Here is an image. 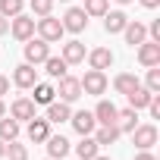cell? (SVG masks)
Returning <instances> with one entry per match:
<instances>
[{"label": "cell", "instance_id": "obj_1", "mask_svg": "<svg viewBox=\"0 0 160 160\" xmlns=\"http://www.w3.org/2000/svg\"><path fill=\"white\" fill-rule=\"evenodd\" d=\"M47 57H50V44H47L44 38H28V41H25V63L38 66V63H44Z\"/></svg>", "mask_w": 160, "mask_h": 160}, {"label": "cell", "instance_id": "obj_2", "mask_svg": "<svg viewBox=\"0 0 160 160\" xmlns=\"http://www.w3.org/2000/svg\"><path fill=\"white\" fill-rule=\"evenodd\" d=\"M82 82V94H104L107 91V75L101 69H88L85 78H78Z\"/></svg>", "mask_w": 160, "mask_h": 160}, {"label": "cell", "instance_id": "obj_3", "mask_svg": "<svg viewBox=\"0 0 160 160\" xmlns=\"http://www.w3.org/2000/svg\"><path fill=\"white\" fill-rule=\"evenodd\" d=\"M63 32H66V28H63L60 19H53V16H41V19H38V35H41L47 44H50V41H60Z\"/></svg>", "mask_w": 160, "mask_h": 160}, {"label": "cell", "instance_id": "obj_4", "mask_svg": "<svg viewBox=\"0 0 160 160\" xmlns=\"http://www.w3.org/2000/svg\"><path fill=\"white\" fill-rule=\"evenodd\" d=\"M132 141H135V148L138 151H151L154 144H157V126H135L132 129Z\"/></svg>", "mask_w": 160, "mask_h": 160}, {"label": "cell", "instance_id": "obj_5", "mask_svg": "<svg viewBox=\"0 0 160 160\" xmlns=\"http://www.w3.org/2000/svg\"><path fill=\"white\" fill-rule=\"evenodd\" d=\"M57 94H60V101H66V104H72V101H78L82 98V82L78 78H72L69 72L60 78V88H57Z\"/></svg>", "mask_w": 160, "mask_h": 160}, {"label": "cell", "instance_id": "obj_6", "mask_svg": "<svg viewBox=\"0 0 160 160\" xmlns=\"http://www.w3.org/2000/svg\"><path fill=\"white\" fill-rule=\"evenodd\" d=\"M63 28L66 32H85L88 28V13L82 10V7H72V10H66V16H63Z\"/></svg>", "mask_w": 160, "mask_h": 160}, {"label": "cell", "instance_id": "obj_7", "mask_svg": "<svg viewBox=\"0 0 160 160\" xmlns=\"http://www.w3.org/2000/svg\"><path fill=\"white\" fill-rule=\"evenodd\" d=\"M69 122H72V129H75L78 135H91V132L98 129V119H94L91 110H78V113H72Z\"/></svg>", "mask_w": 160, "mask_h": 160}, {"label": "cell", "instance_id": "obj_8", "mask_svg": "<svg viewBox=\"0 0 160 160\" xmlns=\"http://www.w3.org/2000/svg\"><path fill=\"white\" fill-rule=\"evenodd\" d=\"M126 22H129V16H126L122 10H107V13H104V32H107V35H122Z\"/></svg>", "mask_w": 160, "mask_h": 160}, {"label": "cell", "instance_id": "obj_9", "mask_svg": "<svg viewBox=\"0 0 160 160\" xmlns=\"http://www.w3.org/2000/svg\"><path fill=\"white\" fill-rule=\"evenodd\" d=\"M13 38L16 41H28V38H35V19L32 16H13Z\"/></svg>", "mask_w": 160, "mask_h": 160}, {"label": "cell", "instance_id": "obj_10", "mask_svg": "<svg viewBox=\"0 0 160 160\" xmlns=\"http://www.w3.org/2000/svg\"><path fill=\"white\" fill-rule=\"evenodd\" d=\"M138 63L141 66H160V44L157 41H141L138 44Z\"/></svg>", "mask_w": 160, "mask_h": 160}, {"label": "cell", "instance_id": "obj_11", "mask_svg": "<svg viewBox=\"0 0 160 160\" xmlns=\"http://www.w3.org/2000/svg\"><path fill=\"white\" fill-rule=\"evenodd\" d=\"M91 113H94V119H98L101 126H116V113H119V107H116L113 101H98V107H94Z\"/></svg>", "mask_w": 160, "mask_h": 160}, {"label": "cell", "instance_id": "obj_12", "mask_svg": "<svg viewBox=\"0 0 160 160\" xmlns=\"http://www.w3.org/2000/svg\"><path fill=\"white\" fill-rule=\"evenodd\" d=\"M122 35H126V44H129V47H138L141 41H148V28H144L138 19H135V22H126Z\"/></svg>", "mask_w": 160, "mask_h": 160}, {"label": "cell", "instance_id": "obj_13", "mask_svg": "<svg viewBox=\"0 0 160 160\" xmlns=\"http://www.w3.org/2000/svg\"><path fill=\"white\" fill-rule=\"evenodd\" d=\"M88 63H91V69H110L113 66V50L110 47H94L91 53H88Z\"/></svg>", "mask_w": 160, "mask_h": 160}, {"label": "cell", "instance_id": "obj_14", "mask_svg": "<svg viewBox=\"0 0 160 160\" xmlns=\"http://www.w3.org/2000/svg\"><path fill=\"white\" fill-rule=\"evenodd\" d=\"M10 116L19 122V119H32L35 116V101L32 98H16L13 107H10Z\"/></svg>", "mask_w": 160, "mask_h": 160}, {"label": "cell", "instance_id": "obj_15", "mask_svg": "<svg viewBox=\"0 0 160 160\" xmlns=\"http://www.w3.org/2000/svg\"><path fill=\"white\" fill-rule=\"evenodd\" d=\"M13 82H16L19 88H32V85L38 82V72H35V66H32V63H22V66H16V72H13Z\"/></svg>", "mask_w": 160, "mask_h": 160}, {"label": "cell", "instance_id": "obj_16", "mask_svg": "<svg viewBox=\"0 0 160 160\" xmlns=\"http://www.w3.org/2000/svg\"><path fill=\"white\" fill-rule=\"evenodd\" d=\"M69 116H72V110H69L66 101H60V104L50 101V104H47V116H44L47 122H69Z\"/></svg>", "mask_w": 160, "mask_h": 160}, {"label": "cell", "instance_id": "obj_17", "mask_svg": "<svg viewBox=\"0 0 160 160\" xmlns=\"http://www.w3.org/2000/svg\"><path fill=\"white\" fill-rule=\"evenodd\" d=\"M47 135H50V122L32 116V119H28V138H32L35 144H41V141H47Z\"/></svg>", "mask_w": 160, "mask_h": 160}, {"label": "cell", "instance_id": "obj_18", "mask_svg": "<svg viewBox=\"0 0 160 160\" xmlns=\"http://www.w3.org/2000/svg\"><path fill=\"white\" fill-rule=\"evenodd\" d=\"M126 98H129V107H132V110H144V107L151 104V98H154V94H151L144 85H138V88H132Z\"/></svg>", "mask_w": 160, "mask_h": 160}, {"label": "cell", "instance_id": "obj_19", "mask_svg": "<svg viewBox=\"0 0 160 160\" xmlns=\"http://www.w3.org/2000/svg\"><path fill=\"white\" fill-rule=\"evenodd\" d=\"M47 154H50V160L66 157V154H69V141H66L63 135H47Z\"/></svg>", "mask_w": 160, "mask_h": 160}, {"label": "cell", "instance_id": "obj_20", "mask_svg": "<svg viewBox=\"0 0 160 160\" xmlns=\"http://www.w3.org/2000/svg\"><path fill=\"white\" fill-rule=\"evenodd\" d=\"M135 126H138V110L126 107V110L116 113V129H119V132H132Z\"/></svg>", "mask_w": 160, "mask_h": 160}, {"label": "cell", "instance_id": "obj_21", "mask_svg": "<svg viewBox=\"0 0 160 160\" xmlns=\"http://www.w3.org/2000/svg\"><path fill=\"white\" fill-rule=\"evenodd\" d=\"M63 60L66 63H82L85 60V44L82 41H66L63 44Z\"/></svg>", "mask_w": 160, "mask_h": 160}, {"label": "cell", "instance_id": "obj_22", "mask_svg": "<svg viewBox=\"0 0 160 160\" xmlns=\"http://www.w3.org/2000/svg\"><path fill=\"white\" fill-rule=\"evenodd\" d=\"M98 141L91 138V135H82V141L75 144V154H78V160H91V157H98Z\"/></svg>", "mask_w": 160, "mask_h": 160}, {"label": "cell", "instance_id": "obj_23", "mask_svg": "<svg viewBox=\"0 0 160 160\" xmlns=\"http://www.w3.org/2000/svg\"><path fill=\"white\" fill-rule=\"evenodd\" d=\"M141 82H138V75H132V72H122V75H116L113 78V88L119 91V94H129L132 88H138Z\"/></svg>", "mask_w": 160, "mask_h": 160}, {"label": "cell", "instance_id": "obj_24", "mask_svg": "<svg viewBox=\"0 0 160 160\" xmlns=\"http://www.w3.org/2000/svg\"><path fill=\"white\" fill-rule=\"evenodd\" d=\"M19 138V122L13 116H0V141H13Z\"/></svg>", "mask_w": 160, "mask_h": 160}, {"label": "cell", "instance_id": "obj_25", "mask_svg": "<svg viewBox=\"0 0 160 160\" xmlns=\"http://www.w3.org/2000/svg\"><path fill=\"white\" fill-rule=\"evenodd\" d=\"M66 66H69V63H66L63 57H47V60H44V69H47L50 78H63V75H66Z\"/></svg>", "mask_w": 160, "mask_h": 160}, {"label": "cell", "instance_id": "obj_26", "mask_svg": "<svg viewBox=\"0 0 160 160\" xmlns=\"http://www.w3.org/2000/svg\"><path fill=\"white\" fill-rule=\"evenodd\" d=\"M119 135H122V132H119L116 126H101V129H94V141H98V144H113Z\"/></svg>", "mask_w": 160, "mask_h": 160}, {"label": "cell", "instance_id": "obj_27", "mask_svg": "<svg viewBox=\"0 0 160 160\" xmlns=\"http://www.w3.org/2000/svg\"><path fill=\"white\" fill-rule=\"evenodd\" d=\"M32 88H35V104H50L53 94H57V91H53L50 85H44V82H35Z\"/></svg>", "mask_w": 160, "mask_h": 160}, {"label": "cell", "instance_id": "obj_28", "mask_svg": "<svg viewBox=\"0 0 160 160\" xmlns=\"http://www.w3.org/2000/svg\"><path fill=\"white\" fill-rule=\"evenodd\" d=\"M144 88L151 94H160V66H148V78H144Z\"/></svg>", "mask_w": 160, "mask_h": 160}, {"label": "cell", "instance_id": "obj_29", "mask_svg": "<svg viewBox=\"0 0 160 160\" xmlns=\"http://www.w3.org/2000/svg\"><path fill=\"white\" fill-rule=\"evenodd\" d=\"M88 16H104L107 10H110V3L107 0H85V7H82Z\"/></svg>", "mask_w": 160, "mask_h": 160}, {"label": "cell", "instance_id": "obj_30", "mask_svg": "<svg viewBox=\"0 0 160 160\" xmlns=\"http://www.w3.org/2000/svg\"><path fill=\"white\" fill-rule=\"evenodd\" d=\"M22 0H0V16H19Z\"/></svg>", "mask_w": 160, "mask_h": 160}, {"label": "cell", "instance_id": "obj_31", "mask_svg": "<svg viewBox=\"0 0 160 160\" xmlns=\"http://www.w3.org/2000/svg\"><path fill=\"white\" fill-rule=\"evenodd\" d=\"M7 154H10V160H28V151H25V144H19L16 138L7 144Z\"/></svg>", "mask_w": 160, "mask_h": 160}, {"label": "cell", "instance_id": "obj_32", "mask_svg": "<svg viewBox=\"0 0 160 160\" xmlns=\"http://www.w3.org/2000/svg\"><path fill=\"white\" fill-rule=\"evenodd\" d=\"M53 10V0H32V13L35 16H50Z\"/></svg>", "mask_w": 160, "mask_h": 160}, {"label": "cell", "instance_id": "obj_33", "mask_svg": "<svg viewBox=\"0 0 160 160\" xmlns=\"http://www.w3.org/2000/svg\"><path fill=\"white\" fill-rule=\"evenodd\" d=\"M148 35H151V41H157V44H160V19H154V22H151Z\"/></svg>", "mask_w": 160, "mask_h": 160}, {"label": "cell", "instance_id": "obj_34", "mask_svg": "<svg viewBox=\"0 0 160 160\" xmlns=\"http://www.w3.org/2000/svg\"><path fill=\"white\" fill-rule=\"evenodd\" d=\"M148 110H151V116H154V119H160V98H157V94L151 98V104H148Z\"/></svg>", "mask_w": 160, "mask_h": 160}, {"label": "cell", "instance_id": "obj_35", "mask_svg": "<svg viewBox=\"0 0 160 160\" xmlns=\"http://www.w3.org/2000/svg\"><path fill=\"white\" fill-rule=\"evenodd\" d=\"M7 91H10V78H7V75H0V98H3Z\"/></svg>", "mask_w": 160, "mask_h": 160}, {"label": "cell", "instance_id": "obj_36", "mask_svg": "<svg viewBox=\"0 0 160 160\" xmlns=\"http://www.w3.org/2000/svg\"><path fill=\"white\" fill-rule=\"evenodd\" d=\"M135 160H157V157H154L151 151H138V154H135Z\"/></svg>", "mask_w": 160, "mask_h": 160}, {"label": "cell", "instance_id": "obj_37", "mask_svg": "<svg viewBox=\"0 0 160 160\" xmlns=\"http://www.w3.org/2000/svg\"><path fill=\"white\" fill-rule=\"evenodd\" d=\"M141 7H144V10H157V7H160V0H141Z\"/></svg>", "mask_w": 160, "mask_h": 160}, {"label": "cell", "instance_id": "obj_38", "mask_svg": "<svg viewBox=\"0 0 160 160\" xmlns=\"http://www.w3.org/2000/svg\"><path fill=\"white\" fill-rule=\"evenodd\" d=\"M10 32V22H7V16H0V35H7Z\"/></svg>", "mask_w": 160, "mask_h": 160}, {"label": "cell", "instance_id": "obj_39", "mask_svg": "<svg viewBox=\"0 0 160 160\" xmlns=\"http://www.w3.org/2000/svg\"><path fill=\"white\" fill-rule=\"evenodd\" d=\"M7 154V141H0V157H3Z\"/></svg>", "mask_w": 160, "mask_h": 160}, {"label": "cell", "instance_id": "obj_40", "mask_svg": "<svg viewBox=\"0 0 160 160\" xmlns=\"http://www.w3.org/2000/svg\"><path fill=\"white\" fill-rule=\"evenodd\" d=\"M0 116H7V107H3V101H0Z\"/></svg>", "mask_w": 160, "mask_h": 160}, {"label": "cell", "instance_id": "obj_41", "mask_svg": "<svg viewBox=\"0 0 160 160\" xmlns=\"http://www.w3.org/2000/svg\"><path fill=\"white\" fill-rule=\"evenodd\" d=\"M91 160H110V157H101V154H98V157H91Z\"/></svg>", "mask_w": 160, "mask_h": 160}, {"label": "cell", "instance_id": "obj_42", "mask_svg": "<svg viewBox=\"0 0 160 160\" xmlns=\"http://www.w3.org/2000/svg\"><path fill=\"white\" fill-rule=\"evenodd\" d=\"M119 3H132V0H119Z\"/></svg>", "mask_w": 160, "mask_h": 160}, {"label": "cell", "instance_id": "obj_43", "mask_svg": "<svg viewBox=\"0 0 160 160\" xmlns=\"http://www.w3.org/2000/svg\"><path fill=\"white\" fill-rule=\"evenodd\" d=\"M47 160H50V157H47Z\"/></svg>", "mask_w": 160, "mask_h": 160}]
</instances>
